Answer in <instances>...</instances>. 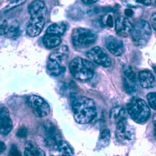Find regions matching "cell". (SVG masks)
<instances>
[{
    "instance_id": "obj_34",
    "label": "cell",
    "mask_w": 156,
    "mask_h": 156,
    "mask_svg": "<svg viewBox=\"0 0 156 156\" xmlns=\"http://www.w3.org/2000/svg\"><path fill=\"white\" fill-rule=\"evenodd\" d=\"M124 12H125V15L127 17H131L134 15V11L131 9H126Z\"/></svg>"
},
{
    "instance_id": "obj_39",
    "label": "cell",
    "mask_w": 156,
    "mask_h": 156,
    "mask_svg": "<svg viewBox=\"0 0 156 156\" xmlns=\"http://www.w3.org/2000/svg\"><path fill=\"white\" fill-rule=\"evenodd\" d=\"M155 6H156V0H155Z\"/></svg>"
},
{
    "instance_id": "obj_27",
    "label": "cell",
    "mask_w": 156,
    "mask_h": 156,
    "mask_svg": "<svg viewBox=\"0 0 156 156\" xmlns=\"http://www.w3.org/2000/svg\"><path fill=\"white\" fill-rule=\"evenodd\" d=\"M147 101L151 108L156 110V93H150L147 96Z\"/></svg>"
},
{
    "instance_id": "obj_18",
    "label": "cell",
    "mask_w": 156,
    "mask_h": 156,
    "mask_svg": "<svg viewBox=\"0 0 156 156\" xmlns=\"http://www.w3.org/2000/svg\"><path fill=\"white\" fill-rule=\"evenodd\" d=\"M24 155L27 156H44V152L39 147L32 141H28L26 143L24 149Z\"/></svg>"
},
{
    "instance_id": "obj_22",
    "label": "cell",
    "mask_w": 156,
    "mask_h": 156,
    "mask_svg": "<svg viewBox=\"0 0 156 156\" xmlns=\"http://www.w3.org/2000/svg\"><path fill=\"white\" fill-rule=\"evenodd\" d=\"M123 71L127 77V79L137 84V79L136 75L131 67L129 66H123Z\"/></svg>"
},
{
    "instance_id": "obj_16",
    "label": "cell",
    "mask_w": 156,
    "mask_h": 156,
    "mask_svg": "<svg viewBox=\"0 0 156 156\" xmlns=\"http://www.w3.org/2000/svg\"><path fill=\"white\" fill-rule=\"evenodd\" d=\"M46 5L41 0H34L28 6V12L31 16L46 14Z\"/></svg>"
},
{
    "instance_id": "obj_14",
    "label": "cell",
    "mask_w": 156,
    "mask_h": 156,
    "mask_svg": "<svg viewBox=\"0 0 156 156\" xmlns=\"http://www.w3.org/2000/svg\"><path fill=\"white\" fill-rule=\"evenodd\" d=\"M133 28V24L125 17H119L116 19L115 30L118 35L123 37L127 36L131 34Z\"/></svg>"
},
{
    "instance_id": "obj_9",
    "label": "cell",
    "mask_w": 156,
    "mask_h": 156,
    "mask_svg": "<svg viewBox=\"0 0 156 156\" xmlns=\"http://www.w3.org/2000/svg\"><path fill=\"white\" fill-rule=\"evenodd\" d=\"M45 24V15L31 16L28 21L27 33L30 37H36L42 31Z\"/></svg>"
},
{
    "instance_id": "obj_31",
    "label": "cell",
    "mask_w": 156,
    "mask_h": 156,
    "mask_svg": "<svg viewBox=\"0 0 156 156\" xmlns=\"http://www.w3.org/2000/svg\"><path fill=\"white\" fill-rule=\"evenodd\" d=\"M151 23L152 28L156 31V12L154 13L151 17Z\"/></svg>"
},
{
    "instance_id": "obj_8",
    "label": "cell",
    "mask_w": 156,
    "mask_h": 156,
    "mask_svg": "<svg viewBox=\"0 0 156 156\" xmlns=\"http://www.w3.org/2000/svg\"><path fill=\"white\" fill-rule=\"evenodd\" d=\"M89 59L94 63L105 68L111 66V60L105 51L99 46H95L89 49L86 53Z\"/></svg>"
},
{
    "instance_id": "obj_21",
    "label": "cell",
    "mask_w": 156,
    "mask_h": 156,
    "mask_svg": "<svg viewBox=\"0 0 156 156\" xmlns=\"http://www.w3.org/2000/svg\"><path fill=\"white\" fill-rule=\"evenodd\" d=\"M66 30V27L63 23H53L46 30V33L61 36L64 33Z\"/></svg>"
},
{
    "instance_id": "obj_3",
    "label": "cell",
    "mask_w": 156,
    "mask_h": 156,
    "mask_svg": "<svg viewBox=\"0 0 156 156\" xmlns=\"http://www.w3.org/2000/svg\"><path fill=\"white\" fill-rule=\"evenodd\" d=\"M127 111L131 119L138 124L146 122L150 117V109L142 99L134 97L127 105Z\"/></svg>"
},
{
    "instance_id": "obj_4",
    "label": "cell",
    "mask_w": 156,
    "mask_h": 156,
    "mask_svg": "<svg viewBox=\"0 0 156 156\" xmlns=\"http://www.w3.org/2000/svg\"><path fill=\"white\" fill-rule=\"evenodd\" d=\"M97 34L93 30L87 28H76L73 31L71 40L77 49L86 48L96 42Z\"/></svg>"
},
{
    "instance_id": "obj_20",
    "label": "cell",
    "mask_w": 156,
    "mask_h": 156,
    "mask_svg": "<svg viewBox=\"0 0 156 156\" xmlns=\"http://www.w3.org/2000/svg\"><path fill=\"white\" fill-rule=\"evenodd\" d=\"M57 149L61 155L71 156L74 155V151L71 146L66 141L60 140L57 144Z\"/></svg>"
},
{
    "instance_id": "obj_13",
    "label": "cell",
    "mask_w": 156,
    "mask_h": 156,
    "mask_svg": "<svg viewBox=\"0 0 156 156\" xmlns=\"http://www.w3.org/2000/svg\"><path fill=\"white\" fill-rule=\"evenodd\" d=\"M105 43L107 49L114 56H119L123 54L124 51V44L119 39L110 36L106 39Z\"/></svg>"
},
{
    "instance_id": "obj_35",
    "label": "cell",
    "mask_w": 156,
    "mask_h": 156,
    "mask_svg": "<svg viewBox=\"0 0 156 156\" xmlns=\"http://www.w3.org/2000/svg\"><path fill=\"white\" fill-rule=\"evenodd\" d=\"M136 2L139 3H142L146 6H149L151 4V0H136Z\"/></svg>"
},
{
    "instance_id": "obj_11",
    "label": "cell",
    "mask_w": 156,
    "mask_h": 156,
    "mask_svg": "<svg viewBox=\"0 0 156 156\" xmlns=\"http://www.w3.org/2000/svg\"><path fill=\"white\" fill-rule=\"evenodd\" d=\"M12 129V122L7 108L0 106V134L8 135Z\"/></svg>"
},
{
    "instance_id": "obj_36",
    "label": "cell",
    "mask_w": 156,
    "mask_h": 156,
    "mask_svg": "<svg viewBox=\"0 0 156 156\" xmlns=\"http://www.w3.org/2000/svg\"><path fill=\"white\" fill-rule=\"evenodd\" d=\"M99 0H82V2L86 5H91L98 2Z\"/></svg>"
},
{
    "instance_id": "obj_32",
    "label": "cell",
    "mask_w": 156,
    "mask_h": 156,
    "mask_svg": "<svg viewBox=\"0 0 156 156\" xmlns=\"http://www.w3.org/2000/svg\"><path fill=\"white\" fill-rule=\"evenodd\" d=\"M106 25L108 26L109 28H112L113 27V25H114V23H113V19H112V16L111 15H109L107 18L106 20Z\"/></svg>"
},
{
    "instance_id": "obj_30",
    "label": "cell",
    "mask_w": 156,
    "mask_h": 156,
    "mask_svg": "<svg viewBox=\"0 0 156 156\" xmlns=\"http://www.w3.org/2000/svg\"><path fill=\"white\" fill-rule=\"evenodd\" d=\"M27 133H28L27 129L25 127H22L18 130L17 133H16V136L19 137L23 138V137H25L26 136H27Z\"/></svg>"
},
{
    "instance_id": "obj_17",
    "label": "cell",
    "mask_w": 156,
    "mask_h": 156,
    "mask_svg": "<svg viewBox=\"0 0 156 156\" xmlns=\"http://www.w3.org/2000/svg\"><path fill=\"white\" fill-rule=\"evenodd\" d=\"M60 36L47 33L43 37V43L44 46L48 49H52L58 47L61 43Z\"/></svg>"
},
{
    "instance_id": "obj_6",
    "label": "cell",
    "mask_w": 156,
    "mask_h": 156,
    "mask_svg": "<svg viewBox=\"0 0 156 156\" xmlns=\"http://www.w3.org/2000/svg\"><path fill=\"white\" fill-rule=\"evenodd\" d=\"M27 103L37 118H45L50 114L51 108L49 104L40 96L34 94L29 96Z\"/></svg>"
},
{
    "instance_id": "obj_19",
    "label": "cell",
    "mask_w": 156,
    "mask_h": 156,
    "mask_svg": "<svg viewBox=\"0 0 156 156\" xmlns=\"http://www.w3.org/2000/svg\"><path fill=\"white\" fill-rule=\"evenodd\" d=\"M110 118L115 124L119 122L127 120L125 109L122 107L113 108L110 113Z\"/></svg>"
},
{
    "instance_id": "obj_5",
    "label": "cell",
    "mask_w": 156,
    "mask_h": 156,
    "mask_svg": "<svg viewBox=\"0 0 156 156\" xmlns=\"http://www.w3.org/2000/svg\"><path fill=\"white\" fill-rule=\"evenodd\" d=\"M151 33L150 24L144 20H139L136 22L131 33L134 43L138 46L147 44L151 37Z\"/></svg>"
},
{
    "instance_id": "obj_25",
    "label": "cell",
    "mask_w": 156,
    "mask_h": 156,
    "mask_svg": "<svg viewBox=\"0 0 156 156\" xmlns=\"http://www.w3.org/2000/svg\"><path fill=\"white\" fill-rule=\"evenodd\" d=\"M10 37H17L20 34V28L16 24L9 26V28L6 33Z\"/></svg>"
},
{
    "instance_id": "obj_24",
    "label": "cell",
    "mask_w": 156,
    "mask_h": 156,
    "mask_svg": "<svg viewBox=\"0 0 156 156\" xmlns=\"http://www.w3.org/2000/svg\"><path fill=\"white\" fill-rule=\"evenodd\" d=\"M110 131L108 129H105L102 130L99 137V141L101 142V144L102 145L105 144V146L108 144L110 140Z\"/></svg>"
},
{
    "instance_id": "obj_2",
    "label": "cell",
    "mask_w": 156,
    "mask_h": 156,
    "mask_svg": "<svg viewBox=\"0 0 156 156\" xmlns=\"http://www.w3.org/2000/svg\"><path fill=\"white\" fill-rule=\"evenodd\" d=\"M69 69L71 75L81 81L92 79L94 74V66L92 62L82 58H76L69 64Z\"/></svg>"
},
{
    "instance_id": "obj_15",
    "label": "cell",
    "mask_w": 156,
    "mask_h": 156,
    "mask_svg": "<svg viewBox=\"0 0 156 156\" xmlns=\"http://www.w3.org/2000/svg\"><path fill=\"white\" fill-rule=\"evenodd\" d=\"M138 80L140 84L144 88L153 87L155 84V77L149 71L144 70L141 71L139 73Z\"/></svg>"
},
{
    "instance_id": "obj_37",
    "label": "cell",
    "mask_w": 156,
    "mask_h": 156,
    "mask_svg": "<svg viewBox=\"0 0 156 156\" xmlns=\"http://www.w3.org/2000/svg\"><path fill=\"white\" fill-rule=\"evenodd\" d=\"M153 122H154V133L156 136V114L154 115L153 117Z\"/></svg>"
},
{
    "instance_id": "obj_1",
    "label": "cell",
    "mask_w": 156,
    "mask_h": 156,
    "mask_svg": "<svg viewBox=\"0 0 156 156\" xmlns=\"http://www.w3.org/2000/svg\"><path fill=\"white\" fill-rule=\"evenodd\" d=\"M74 118L76 122L86 124L91 122L97 114L94 101L87 97L76 99L72 105Z\"/></svg>"
},
{
    "instance_id": "obj_12",
    "label": "cell",
    "mask_w": 156,
    "mask_h": 156,
    "mask_svg": "<svg viewBox=\"0 0 156 156\" xmlns=\"http://www.w3.org/2000/svg\"><path fill=\"white\" fill-rule=\"evenodd\" d=\"M46 137L45 141L50 147L57 146L58 142L61 140V136L56 127L51 123H46L44 126Z\"/></svg>"
},
{
    "instance_id": "obj_10",
    "label": "cell",
    "mask_w": 156,
    "mask_h": 156,
    "mask_svg": "<svg viewBox=\"0 0 156 156\" xmlns=\"http://www.w3.org/2000/svg\"><path fill=\"white\" fill-rule=\"evenodd\" d=\"M62 58L63 54L62 53H53L49 56L47 63V69L51 75L58 76L64 71L65 68L61 65Z\"/></svg>"
},
{
    "instance_id": "obj_26",
    "label": "cell",
    "mask_w": 156,
    "mask_h": 156,
    "mask_svg": "<svg viewBox=\"0 0 156 156\" xmlns=\"http://www.w3.org/2000/svg\"><path fill=\"white\" fill-rule=\"evenodd\" d=\"M27 0H12V1L8 4V5L6 7V11L14 9L23 3H24Z\"/></svg>"
},
{
    "instance_id": "obj_38",
    "label": "cell",
    "mask_w": 156,
    "mask_h": 156,
    "mask_svg": "<svg viewBox=\"0 0 156 156\" xmlns=\"http://www.w3.org/2000/svg\"><path fill=\"white\" fill-rule=\"evenodd\" d=\"M153 69H154L155 73L156 74V66H154V67H153Z\"/></svg>"
},
{
    "instance_id": "obj_7",
    "label": "cell",
    "mask_w": 156,
    "mask_h": 156,
    "mask_svg": "<svg viewBox=\"0 0 156 156\" xmlns=\"http://www.w3.org/2000/svg\"><path fill=\"white\" fill-rule=\"evenodd\" d=\"M115 135L118 140L124 145L131 144L134 141L136 131L134 126L130 125L127 120L116 124Z\"/></svg>"
},
{
    "instance_id": "obj_33",
    "label": "cell",
    "mask_w": 156,
    "mask_h": 156,
    "mask_svg": "<svg viewBox=\"0 0 156 156\" xmlns=\"http://www.w3.org/2000/svg\"><path fill=\"white\" fill-rule=\"evenodd\" d=\"M6 146L5 144V142H3V141L0 140V154L3 153L6 150Z\"/></svg>"
},
{
    "instance_id": "obj_23",
    "label": "cell",
    "mask_w": 156,
    "mask_h": 156,
    "mask_svg": "<svg viewBox=\"0 0 156 156\" xmlns=\"http://www.w3.org/2000/svg\"><path fill=\"white\" fill-rule=\"evenodd\" d=\"M124 85L126 92L129 94H133L135 93L137 90V84L134 83L128 79L124 78Z\"/></svg>"
},
{
    "instance_id": "obj_28",
    "label": "cell",
    "mask_w": 156,
    "mask_h": 156,
    "mask_svg": "<svg viewBox=\"0 0 156 156\" xmlns=\"http://www.w3.org/2000/svg\"><path fill=\"white\" fill-rule=\"evenodd\" d=\"M9 28V24L6 20L0 18V35H3L7 33Z\"/></svg>"
},
{
    "instance_id": "obj_29",
    "label": "cell",
    "mask_w": 156,
    "mask_h": 156,
    "mask_svg": "<svg viewBox=\"0 0 156 156\" xmlns=\"http://www.w3.org/2000/svg\"><path fill=\"white\" fill-rule=\"evenodd\" d=\"M9 155H18V156H20L21 155L20 152L19 151L17 146L15 144H13L12 146L11 149H10V151H9Z\"/></svg>"
}]
</instances>
